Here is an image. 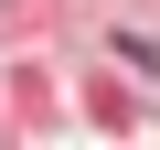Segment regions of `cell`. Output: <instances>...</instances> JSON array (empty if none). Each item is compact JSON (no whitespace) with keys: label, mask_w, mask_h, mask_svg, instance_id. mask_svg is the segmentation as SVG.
<instances>
[{"label":"cell","mask_w":160,"mask_h":150,"mask_svg":"<svg viewBox=\"0 0 160 150\" xmlns=\"http://www.w3.org/2000/svg\"><path fill=\"white\" fill-rule=\"evenodd\" d=\"M118 64H139V75H160V43H149V32H118Z\"/></svg>","instance_id":"obj_1"}]
</instances>
